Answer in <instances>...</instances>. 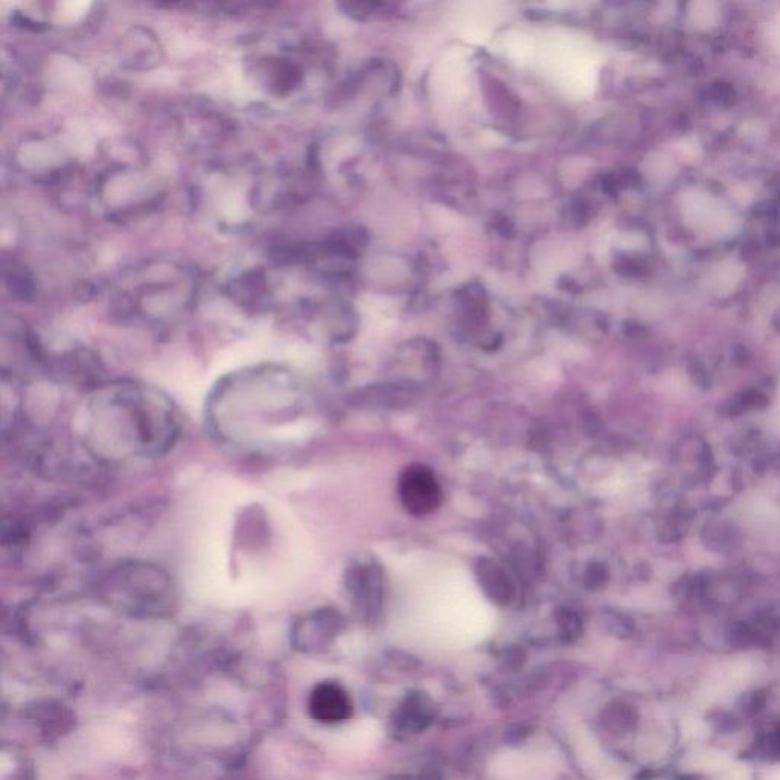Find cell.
Segmentation results:
<instances>
[{
    "mask_svg": "<svg viewBox=\"0 0 780 780\" xmlns=\"http://www.w3.org/2000/svg\"><path fill=\"white\" fill-rule=\"evenodd\" d=\"M90 589L101 604L141 619H160L174 613L177 587L164 567L141 560H121L98 570Z\"/></svg>",
    "mask_w": 780,
    "mask_h": 780,
    "instance_id": "cell-2",
    "label": "cell"
},
{
    "mask_svg": "<svg viewBox=\"0 0 780 780\" xmlns=\"http://www.w3.org/2000/svg\"><path fill=\"white\" fill-rule=\"evenodd\" d=\"M87 395L81 445L98 464L159 459L179 441L177 407L156 387L106 381Z\"/></svg>",
    "mask_w": 780,
    "mask_h": 780,
    "instance_id": "cell-1",
    "label": "cell"
},
{
    "mask_svg": "<svg viewBox=\"0 0 780 780\" xmlns=\"http://www.w3.org/2000/svg\"><path fill=\"white\" fill-rule=\"evenodd\" d=\"M398 493L404 509L415 517L430 514L442 502L441 488L435 474L424 465H410L403 471Z\"/></svg>",
    "mask_w": 780,
    "mask_h": 780,
    "instance_id": "cell-3",
    "label": "cell"
},
{
    "mask_svg": "<svg viewBox=\"0 0 780 780\" xmlns=\"http://www.w3.org/2000/svg\"><path fill=\"white\" fill-rule=\"evenodd\" d=\"M308 709L311 717L319 723L339 724L351 717V698L334 681H323L311 692Z\"/></svg>",
    "mask_w": 780,
    "mask_h": 780,
    "instance_id": "cell-4",
    "label": "cell"
}]
</instances>
